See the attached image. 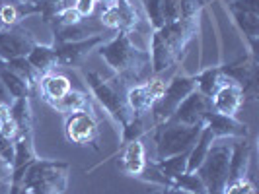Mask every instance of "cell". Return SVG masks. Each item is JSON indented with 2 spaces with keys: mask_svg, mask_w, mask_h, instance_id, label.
Segmentation results:
<instances>
[{
  "mask_svg": "<svg viewBox=\"0 0 259 194\" xmlns=\"http://www.w3.org/2000/svg\"><path fill=\"white\" fill-rule=\"evenodd\" d=\"M96 51L113 70V76L123 80L127 86L144 84L152 76L150 52L137 47L129 33L117 31L115 37L102 43Z\"/></svg>",
  "mask_w": 259,
  "mask_h": 194,
  "instance_id": "obj_1",
  "label": "cell"
},
{
  "mask_svg": "<svg viewBox=\"0 0 259 194\" xmlns=\"http://www.w3.org/2000/svg\"><path fill=\"white\" fill-rule=\"evenodd\" d=\"M199 18L201 14L178 20L150 33L148 52H150L152 76H160L162 72L169 70L182 60V54L185 52L187 45L199 33Z\"/></svg>",
  "mask_w": 259,
  "mask_h": 194,
  "instance_id": "obj_2",
  "label": "cell"
},
{
  "mask_svg": "<svg viewBox=\"0 0 259 194\" xmlns=\"http://www.w3.org/2000/svg\"><path fill=\"white\" fill-rule=\"evenodd\" d=\"M84 84H86L92 97L102 105V109H105V113L111 116L121 128L129 124L131 118H133V111L127 103L129 86L123 80H119L117 76L104 78L96 70H86Z\"/></svg>",
  "mask_w": 259,
  "mask_h": 194,
  "instance_id": "obj_3",
  "label": "cell"
},
{
  "mask_svg": "<svg viewBox=\"0 0 259 194\" xmlns=\"http://www.w3.org/2000/svg\"><path fill=\"white\" fill-rule=\"evenodd\" d=\"M68 169L65 161L35 159L27 167L18 194H63L68 184Z\"/></svg>",
  "mask_w": 259,
  "mask_h": 194,
  "instance_id": "obj_4",
  "label": "cell"
},
{
  "mask_svg": "<svg viewBox=\"0 0 259 194\" xmlns=\"http://www.w3.org/2000/svg\"><path fill=\"white\" fill-rule=\"evenodd\" d=\"M232 140L230 138H214V142L208 148L207 157L195 171L205 184L207 194H224L226 186H228Z\"/></svg>",
  "mask_w": 259,
  "mask_h": 194,
  "instance_id": "obj_5",
  "label": "cell"
},
{
  "mask_svg": "<svg viewBox=\"0 0 259 194\" xmlns=\"http://www.w3.org/2000/svg\"><path fill=\"white\" fill-rule=\"evenodd\" d=\"M139 2L143 6L146 22L152 31L171 22L197 16L205 6L203 0H139Z\"/></svg>",
  "mask_w": 259,
  "mask_h": 194,
  "instance_id": "obj_6",
  "label": "cell"
},
{
  "mask_svg": "<svg viewBox=\"0 0 259 194\" xmlns=\"http://www.w3.org/2000/svg\"><path fill=\"white\" fill-rule=\"evenodd\" d=\"M203 126L205 124L183 126V124H169V122L154 126L156 159H166V157H171V155L189 152L195 146V142H197Z\"/></svg>",
  "mask_w": 259,
  "mask_h": 194,
  "instance_id": "obj_7",
  "label": "cell"
},
{
  "mask_svg": "<svg viewBox=\"0 0 259 194\" xmlns=\"http://www.w3.org/2000/svg\"><path fill=\"white\" fill-rule=\"evenodd\" d=\"M146 20L139 0H109L102 4L100 22L107 29H117L133 35Z\"/></svg>",
  "mask_w": 259,
  "mask_h": 194,
  "instance_id": "obj_8",
  "label": "cell"
},
{
  "mask_svg": "<svg viewBox=\"0 0 259 194\" xmlns=\"http://www.w3.org/2000/svg\"><path fill=\"white\" fill-rule=\"evenodd\" d=\"M197 90V78L189 76V74H176V76L166 84V91L164 95L152 105V109L148 111V116L152 120V124H164L169 116L174 115V111L180 107L183 99Z\"/></svg>",
  "mask_w": 259,
  "mask_h": 194,
  "instance_id": "obj_9",
  "label": "cell"
},
{
  "mask_svg": "<svg viewBox=\"0 0 259 194\" xmlns=\"http://www.w3.org/2000/svg\"><path fill=\"white\" fill-rule=\"evenodd\" d=\"M66 140L76 146H94L98 150L100 140V120L92 111H74L65 115Z\"/></svg>",
  "mask_w": 259,
  "mask_h": 194,
  "instance_id": "obj_10",
  "label": "cell"
},
{
  "mask_svg": "<svg viewBox=\"0 0 259 194\" xmlns=\"http://www.w3.org/2000/svg\"><path fill=\"white\" fill-rule=\"evenodd\" d=\"M102 43H105L104 33L80 39V41L53 43L55 54H57V68H74V66H80L84 62V58H86L92 51H96Z\"/></svg>",
  "mask_w": 259,
  "mask_h": 194,
  "instance_id": "obj_11",
  "label": "cell"
},
{
  "mask_svg": "<svg viewBox=\"0 0 259 194\" xmlns=\"http://www.w3.org/2000/svg\"><path fill=\"white\" fill-rule=\"evenodd\" d=\"M37 45L33 33L22 26H10L0 29V60H12L18 56H27Z\"/></svg>",
  "mask_w": 259,
  "mask_h": 194,
  "instance_id": "obj_12",
  "label": "cell"
},
{
  "mask_svg": "<svg viewBox=\"0 0 259 194\" xmlns=\"http://www.w3.org/2000/svg\"><path fill=\"white\" fill-rule=\"evenodd\" d=\"M208 111H212L210 99L207 95H203L199 90L191 91L180 107L174 111V115L169 116L166 122L169 124H183V126H195V124H205V116Z\"/></svg>",
  "mask_w": 259,
  "mask_h": 194,
  "instance_id": "obj_13",
  "label": "cell"
},
{
  "mask_svg": "<svg viewBox=\"0 0 259 194\" xmlns=\"http://www.w3.org/2000/svg\"><path fill=\"white\" fill-rule=\"evenodd\" d=\"M222 74V72H221ZM244 105V91L238 82H234L230 78L222 76L221 84L217 91L210 97V107L214 113H221L226 116H236L240 111V107Z\"/></svg>",
  "mask_w": 259,
  "mask_h": 194,
  "instance_id": "obj_14",
  "label": "cell"
},
{
  "mask_svg": "<svg viewBox=\"0 0 259 194\" xmlns=\"http://www.w3.org/2000/svg\"><path fill=\"white\" fill-rule=\"evenodd\" d=\"M205 126L210 130L214 138H247L249 126L246 122L238 120L236 116H226L214 111H208L205 116Z\"/></svg>",
  "mask_w": 259,
  "mask_h": 194,
  "instance_id": "obj_15",
  "label": "cell"
},
{
  "mask_svg": "<svg viewBox=\"0 0 259 194\" xmlns=\"http://www.w3.org/2000/svg\"><path fill=\"white\" fill-rule=\"evenodd\" d=\"M251 154L253 148L247 142V138H234L232 150H230V171H228V182L246 179L251 165Z\"/></svg>",
  "mask_w": 259,
  "mask_h": 194,
  "instance_id": "obj_16",
  "label": "cell"
},
{
  "mask_svg": "<svg viewBox=\"0 0 259 194\" xmlns=\"http://www.w3.org/2000/svg\"><path fill=\"white\" fill-rule=\"evenodd\" d=\"M68 6H70V0H26V2H16V10L20 14V20L24 16L39 14L45 24H51L53 18Z\"/></svg>",
  "mask_w": 259,
  "mask_h": 194,
  "instance_id": "obj_17",
  "label": "cell"
},
{
  "mask_svg": "<svg viewBox=\"0 0 259 194\" xmlns=\"http://www.w3.org/2000/svg\"><path fill=\"white\" fill-rule=\"evenodd\" d=\"M39 90H41V95L47 103H53V101H59L61 97H65L68 91L72 90V82L70 78L65 76V74H59L57 70L53 72H47L39 78Z\"/></svg>",
  "mask_w": 259,
  "mask_h": 194,
  "instance_id": "obj_18",
  "label": "cell"
},
{
  "mask_svg": "<svg viewBox=\"0 0 259 194\" xmlns=\"http://www.w3.org/2000/svg\"><path fill=\"white\" fill-rule=\"evenodd\" d=\"M146 165V157H144V144L141 140H133L123 146V154H121V169L129 175L137 177L143 173Z\"/></svg>",
  "mask_w": 259,
  "mask_h": 194,
  "instance_id": "obj_19",
  "label": "cell"
},
{
  "mask_svg": "<svg viewBox=\"0 0 259 194\" xmlns=\"http://www.w3.org/2000/svg\"><path fill=\"white\" fill-rule=\"evenodd\" d=\"M49 105L53 109H57L59 113H63V115L74 113V111H92V113H96L90 93L84 90H74V88L68 91L65 97H61L59 101H53Z\"/></svg>",
  "mask_w": 259,
  "mask_h": 194,
  "instance_id": "obj_20",
  "label": "cell"
},
{
  "mask_svg": "<svg viewBox=\"0 0 259 194\" xmlns=\"http://www.w3.org/2000/svg\"><path fill=\"white\" fill-rule=\"evenodd\" d=\"M127 103L133 111V116H144L148 115L156 99L148 91L146 84H137V86H129V90H127Z\"/></svg>",
  "mask_w": 259,
  "mask_h": 194,
  "instance_id": "obj_21",
  "label": "cell"
},
{
  "mask_svg": "<svg viewBox=\"0 0 259 194\" xmlns=\"http://www.w3.org/2000/svg\"><path fill=\"white\" fill-rule=\"evenodd\" d=\"M26 58L41 76L47 74V72L57 70V54H55V47L53 45H39L37 43Z\"/></svg>",
  "mask_w": 259,
  "mask_h": 194,
  "instance_id": "obj_22",
  "label": "cell"
},
{
  "mask_svg": "<svg viewBox=\"0 0 259 194\" xmlns=\"http://www.w3.org/2000/svg\"><path fill=\"white\" fill-rule=\"evenodd\" d=\"M8 115L12 116L14 122L18 124L20 134L33 132V111H31L29 97H16L12 105L8 107Z\"/></svg>",
  "mask_w": 259,
  "mask_h": 194,
  "instance_id": "obj_23",
  "label": "cell"
},
{
  "mask_svg": "<svg viewBox=\"0 0 259 194\" xmlns=\"http://www.w3.org/2000/svg\"><path fill=\"white\" fill-rule=\"evenodd\" d=\"M232 18H234V22H236V26L240 27V31L246 35L247 43H249V51L255 56L257 37H259V14L232 12Z\"/></svg>",
  "mask_w": 259,
  "mask_h": 194,
  "instance_id": "obj_24",
  "label": "cell"
},
{
  "mask_svg": "<svg viewBox=\"0 0 259 194\" xmlns=\"http://www.w3.org/2000/svg\"><path fill=\"white\" fill-rule=\"evenodd\" d=\"M212 142H214V136L210 134V130L207 126H203L195 146L189 150V154H187V171L185 173H195L199 169V165L203 163V159L207 157V152Z\"/></svg>",
  "mask_w": 259,
  "mask_h": 194,
  "instance_id": "obj_25",
  "label": "cell"
},
{
  "mask_svg": "<svg viewBox=\"0 0 259 194\" xmlns=\"http://www.w3.org/2000/svg\"><path fill=\"white\" fill-rule=\"evenodd\" d=\"M102 33L100 29H94V27L84 26L82 22L74 24V26H65V27H53V37L55 43H68V41H80V39L92 37V35H98Z\"/></svg>",
  "mask_w": 259,
  "mask_h": 194,
  "instance_id": "obj_26",
  "label": "cell"
},
{
  "mask_svg": "<svg viewBox=\"0 0 259 194\" xmlns=\"http://www.w3.org/2000/svg\"><path fill=\"white\" fill-rule=\"evenodd\" d=\"M0 80L4 82L6 90L10 91V95H12L14 99L16 97H29L31 95V88L18 74H14L12 70L6 66L4 60H0Z\"/></svg>",
  "mask_w": 259,
  "mask_h": 194,
  "instance_id": "obj_27",
  "label": "cell"
},
{
  "mask_svg": "<svg viewBox=\"0 0 259 194\" xmlns=\"http://www.w3.org/2000/svg\"><path fill=\"white\" fill-rule=\"evenodd\" d=\"M187 154L189 152H183V154L171 155V157H166V159H156L152 163H154V167L164 177H168L169 181H174L178 175H182V173L187 171Z\"/></svg>",
  "mask_w": 259,
  "mask_h": 194,
  "instance_id": "obj_28",
  "label": "cell"
},
{
  "mask_svg": "<svg viewBox=\"0 0 259 194\" xmlns=\"http://www.w3.org/2000/svg\"><path fill=\"white\" fill-rule=\"evenodd\" d=\"M4 62H6V66L12 70L14 74H18V76L26 82L27 86L31 88V91L39 86V78H41V74H39L33 66L29 64V60H27L26 56H18V58L4 60Z\"/></svg>",
  "mask_w": 259,
  "mask_h": 194,
  "instance_id": "obj_29",
  "label": "cell"
},
{
  "mask_svg": "<svg viewBox=\"0 0 259 194\" xmlns=\"http://www.w3.org/2000/svg\"><path fill=\"white\" fill-rule=\"evenodd\" d=\"M195 78H197V90L210 99L212 93L219 88V84H221L222 74L219 66H208L205 70H201L199 74H195Z\"/></svg>",
  "mask_w": 259,
  "mask_h": 194,
  "instance_id": "obj_30",
  "label": "cell"
},
{
  "mask_svg": "<svg viewBox=\"0 0 259 194\" xmlns=\"http://www.w3.org/2000/svg\"><path fill=\"white\" fill-rule=\"evenodd\" d=\"M171 186H180V188H183V190H187V192L191 194H207L205 184L199 179L197 173H182V175H178L171 181Z\"/></svg>",
  "mask_w": 259,
  "mask_h": 194,
  "instance_id": "obj_31",
  "label": "cell"
},
{
  "mask_svg": "<svg viewBox=\"0 0 259 194\" xmlns=\"http://www.w3.org/2000/svg\"><path fill=\"white\" fill-rule=\"evenodd\" d=\"M80 22H82V16L74 10V6H68V8L61 10V12L53 18L51 26L53 27H65V26H74V24H80Z\"/></svg>",
  "mask_w": 259,
  "mask_h": 194,
  "instance_id": "obj_32",
  "label": "cell"
},
{
  "mask_svg": "<svg viewBox=\"0 0 259 194\" xmlns=\"http://www.w3.org/2000/svg\"><path fill=\"white\" fill-rule=\"evenodd\" d=\"M20 22V14L16 10V2H6V4H0V24L4 27L16 26Z\"/></svg>",
  "mask_w": 259,
  "mask_h": 194,
  "instance_id": "obj_33",
  "label": "cell"
},
{
  "mask_svg": "<svg viewBox=\"0 0 259 194\" xmlns=\"http://www.w3.org/2000/svg\"><path fill=\"white\" fill-rule=\"evenodd\" d=\"M224 194H255V184L249 181V179H240V181L228 182Z\"/></svg>",
  "mask_w": 259,
  "mask_h": 194,
  "instance_id": "obj_34",
  "label": "cell"
},
{
  "mask_svg": "<svg viewBox=\"0 0 259 194\" xmlns=\"http://www.w3.org/2000/svg\"><path fill=\"white\" fill-rule=\"evenodd\" d=\"M230 12H249L259 14V0H232L228 4Z\"/></svg>",
  "mask_w": 259,
  "mask_h": 194,
  "instance_id": "obj_35",
  "label": "cell"
},
{
  "mask_svg": "<svg viewBox=\"0 0 259 194\" xmlns=\"http://www.w3.org/2000/svg\"><path fill=\"white\" fill-rule=\"evenodd\" d=\"M0 134H4L6 138H10L14 142L20 136V128H18V124L14 122V118L8 113L2 116V120H0Z\"/></svg>",
  "mask_w": 259,
  "mask_h": 194,
  "instance_id": "obj_36",
  "label": "cell"
},
{
  "mask_svg": "<svg viewBox=\"0 0 259 194\" xmlns=\"http://www.w3.org/2000/svg\"><path fill=\"white\" fill-rule=\"evenodd\" d=\"M0 159L10 165L14 161V140L6 138L4 134H0Z\"/></svg>",
  "mask_w": 259,
  "mask_h": 194,
  "instance_id": "obj_37",
  "label": "cell"
},
{
  "mask_svg": "<svg viewBox=\"0 0 259 194\" xmlns=\"http://www.w3.org/2000/svg\"><path fill=\"white\" fill-rule=\"evenodd\" d=\"M96 4H98V0H74V10H76L82 18H88V16L94 12Z\"/></svg>",
  "mask_w": 259,
  "mask_h": 194,
  "instance_id": "obj_38",
  "label": "cell"
},
{
  "mask_svg": "<svg viewBox=\"0 0 259 194\" xmlns=\"http://www.w3.org/2000/svg\"><path fill=\"white\" fill-rule=\"evenodd\" d=\"M12 101H14V97L10 95V91L6 90L4 82L0 80V107H10Z\"/></svg>",
  "mask_w": 259,
  "mask_h": 194,
  "instance_id": "obj_39",
  "label": "cell"
},
{
  "mask_svg": "<svg viewBox=\"0 0 259 194\" xmlns=\"http://www.w3.org/2000/svg\"><path fill=\"white\" fill-rule=\"evenodd\" d=\"M152 194H191V192L183 190L180 186H160L158 190H152Z\"/></svg>",
  "mask_w": 259,
  "mask_h": 194,
  "instance_id": "obj_40",
  "label": "cell"
},
{
  "mask_svg": "<svg viewBox=\"0 0 259 194\" xmlns=\"http://www.w3.org/2000/svg\"><path fill=\"white\" fill-rule=\"evenodd\" d=\"M8 113V107H0V120H2V116Z\"/></svg>",
  "mask_w": 259,
  "mask_h": 194,
  "instance_id": "obj_41",
  "label": "cell"
},
{
  "mask_svg": "<svg viewBox=\"0 0 259 194\" xmlns=\"http://www.w3.org/2000/svg\"><path fill=\"white\" fill-rule=\"evenodd\" d=\"M6 2H12V0H0V4H6Z\"/></svg>",
  "mask_w": 259,
  "mask_h": 194,
  "instance_id": "obj_42",
  "label": "cell"
},
{
  "mask_svg": "<svg viewBox=\"0 0 259 194\" xmlns=\"http://www.w3.org/2000/svg\"><path fill=\"white\" fill-rule=\"evenodd\" d=\"M100 2H109V0H100Z\"/></svg>",
  "mask_w": 259,
  "mask_h": 194,
  "instance_id": "obj_43",
  "label": "cell"
}]
</instances>
